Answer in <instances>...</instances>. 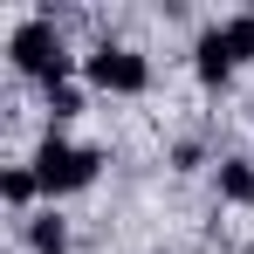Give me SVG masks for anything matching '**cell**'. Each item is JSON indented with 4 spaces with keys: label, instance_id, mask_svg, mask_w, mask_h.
Instances as JSON below:
<instances>
[{
    "label": "cell",
    "instance_id": "5b68a950",
    "mask_svg": "<svg viewBox=\"0 0 254 254\" xmlns=\"http://www.w3.org/2000/svg\"><path fill=\"white\" fill-rule=\"evenodd\" d=\"M28 248L35 254H69V220L62 213H28Z\"/></svg>",
    "mask_w": 254,
    "mask_h": 254
},
{
    "label": "cell",
    "instance_id": "52a82bcc",
    "mask_svg": "<svg viewBox=\"0 0 254 254\" xmlns=\"http://www.w3.org/2000/svg\"><path fill=\"white\" fill-rule=\"evenodd\" d=\"M35 192H42L35 165H7V172H0V199H7L14 213H28V206H35Z\"/></svg>",
    "mask_w": 254,
    "mask_h": 254
},
{
    "label": "cell",
    "instance_id": "3957f363",
    "mask_svg": "<svg viewBox=\"0 0 254 254\" xmlns=\"http://www.w3.org/2000/svg\"><path fill=\"white\" fill-rule=\"evenodd\" d=\"M83 69H89V83L110 89V96H137V89H151V55H137V48H124V42H96Z\"/></svg>",
    "mask_w": 254,
    "mask_h": 254
},
{
    "label": "cell",
    "instance_id": "277c9868",
    "mask_svg": "<svg viewBox=\"0 0 254 254\" xmlns=\"http://www.w3.org/2000/svg\"><path fill=\"white\" fill-rule=\"evenodd\" d=\"M192 69H199V83H227V76H234V55H227L220 21H213V28H199V42H192Z\"/></svg>",
    "mask_w": 254,
    "mask_h": 254
},
{
    "label": "cell",
    "instance_id": "8992f818",
    "mask_svg": "<svg viewBox=\"0 0 254 254\" xmlns=\"http://www.w3.org/2000/svg\"><path fill=\"white\" fill-rule=\"evenodd\" d=\"M220 199L227 206H254V158H220Z\"/></svg>",
    "mask_w": 254,
    "mask_h": 254
},
{
    "label": "cell",
    "instance_id": "30bf717a",
    "mask_svg": "<svg viewBox=\"0 0 254 254\" xmlns=\"http://www.w3.org/2000/svg\"><path fill=\"white\" fill-rule=\"evenodd\" d=\"M172 165H179V172H192V165H199V137H186V144L172 151Z\"/></svg>",
    "mask_w": 254,
    "mask_h": 254
},
{
    "label": "cell",
    "instance_id": "9c48e42d",
    "mask_svg": "<svg viewBox=\"0 0 254 254\" xmlns=\"http://www.w3.org/2000/svg\"><path fill=\"white\" fill-rule=\"evenodd\" d=\"M48 110H55V124L76 117V110H83V89H76V83H48Z\"/></svg>",
    "mask_w": 254,
    "mask_h": 254
},
{
    "label": "cell",
    "instance_id": "7a4b0ae2",
    "mask_svg": "<svg viewBox=\"0 0 254 254\" xmlns=\"http://www.w3.org/2000/svg\"><path fill=\"white\" fill-rule=\"evenodd\" d=\"M96 172H103V151H96V144H69L62 130H48L42 144H35L42 192H83V186H96Z\"/></svg>",
    "mask_w": 254,
    "mask_h": 254
},
{
    "label": "cell",
    "instance_id": "ba28073f",
    "mask_svg": "<svg viewBox=\"0 0 254 254\" xmlns=\"http://www.w3.org/2000/svg\"><path fill=\"white\" fill-rule=\"evenodd\" d=\"M220 35H227V55H234V62L254 55V14H227V21H220Z\"/></svg>",
    "mask_w": 254,
    "mask_h": 254
},
{
    "label": "cell",
    "instance_id": "6da1fadb",
    "mask_svg": "<svg viewBox=\"0 0 254 254\" xmlns=\"http://www.w3.org/2000/svg\"><path fill=\"white\" fill-rule=\"evenodd\" d=\"M7 55H14L21 76H35L42 89H48V83H69V42H62V28H55V14H28V21H14Z\"/></svg>",
    "mask_w": 254,
    "mask_h": 254
}]
</instances>
